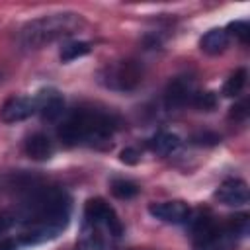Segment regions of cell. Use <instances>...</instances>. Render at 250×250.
<instances>
[{"label": "cell", "instance_id": "cell-14", "mask_svg": "<svg viewBox=\"0 0 250 250\" xmlns=\"http://www.w3.org/2000/svg\"><path fill=\"white\" fill-rule=\"evenodd\" d=\"M76 250H104V236L100 234V229L88 221L82 223L78 240H76Z\"/></svg>", "mask_w": 250, "mask_h": 250}, {"label": "cell", "instance_id": "cell-9", "mask_svg": "<svg viewBox=\"0 0 250 250\" xmlns=\"http://www.w3.org/2000/svg\"><path fill=\"white\" fill-rule=\"evenodd\" d=\"M35 100V113H39L45 121H55L62 115L64 100L57 88H43L37 92Z\"/></svg>", "mask_w": 250, "mask_h": 250}, {"label": "cell", "instance_id": "cell-12", "mask_svg": "<svg viewBox=\"0 0 250 250\" xmlns=\"http://www.w3.org/2000/svg\"><path fill=\"white\" fill-rule=\"evenodd\" d=\"M25 154L31 160L43 162V160H49L55 154V145L45 133H33L25 141Z\"/></svg>", "mask_w": 250, "mask_h": 250}, {"label": "cell", "instance_id": "cell-24", "mask_svg": "<svg viewBox=\"0 0 250 250\" xmlns=\"http://www.w3.org/2000/svg\"><path fill=\"white\" fill-rule=\"evenodd\" d=\"M20 248V240L16 238H0V250H18Z\"/></svg>", "mask_w": 250, "mask_h": 250}, {"label": "cell", "instance_id": "cell-7", "mask_svg": "<svg viewBox=\"0 0 250 250\" xmlns=\"http://www.w3.org/2000/svg\"><path fill=\"white\" fill-rule=\"evenodd\" d=\"M148 213L162 221V223H172V225H180L186 223L191 215V209L186 201L182 199H170V201H154L148 205Z\"/></svg>", "mask_w": 250, "mask_h": 250}, {"label": "cell", "instance_id": "cell-25", "mask_svg": "<svg viewBox=\"0 0 250 250\" xmlns=\"http://www.w3.org/2000/svg\"><path fill=\"white\" fill-rule=\"evenodd\" d=\"M246 113H248V111H246V102H242V104H238V105L232 107V113H230V115H232V117H240V119H244Z\"/></svg>", "mask_w": 250, "mask_h": 250}, {"label": "cell", "instance_id": "cell-21", "mask_svg": "<svg viewBox=\"0 0 250 250\" xmlns=\"http://www.w3.org/2000/svg\"><path fill=\"white\" fill-rule=\"evenodd\" d=\"M195 145H217L219 143V137L213 135V133H199L191 139Z\"/></svg>", "mask_w": 250, "mask_h": 250}, {"label": "cell", "instance_id": "cell-4", "mask_svg": "<svg viewBox=\"0 0 250 250\" xmlns=\"http://www.w3.org/2000/svg\"><path fill=\"white\" fill-rule=\"evenodd\" d=\"M248 232V217L238 215L219 225L213 217H199L193 225V250H229Z\"/></svg>", "mask_w": 250, "mask_h": 250}, {"label": "cell", "instance_id": "cell-8", "mask_svg": "<svg viewBox=\"0 0 250 250\" xmlns=\"http://www.w3.org/2000/svg\"><path fill=\"white\" fill-rule=\"evenodd\" d=\"M195 92H197V88H195V84L189 76H178L168 84L166 94H164V102L170 109L184 107L188 104L191 105V100H193Z\"/></svg>", "mask_w": 250, "mask_h": 250}, {"label": "cell", "instance_id": "cell-6", "mask_svg": "<svg viewBox=\"0 0 250 250\" xmlns=\"http://www.w3.org/2000/svg\"><path fill=\"white\" fill-rule=\"evenodd\" d=\"M84 221L96 225L98 229L104 227L113 236H121V232H123V225H121L115 209L102 197H92V199L86 201V205H84Z\"/></svg>", "mask_w": 250, "mask_h": 250}, {"label": "cell", "instance_id": "cell-11", "mask_svg": "<svg viewBox=\"0 0 250 250\" xmlns=\"http://www.w3.org/2000/svg\"><path fill=\"white\" fill-rule=\"evenodd\" d=\"M35 113V100L27 96H12L0 107V119L4 123H20Z\"/></svg>", "mask_w": 250, "mask_h": 250}, {"label": "cell", "instance_id": "cell-3", "mask_svg": "<svg viewBox=\"0 0 250 250\" xmlns=\"http://www.w3.org/2000/svg\"><path fill=\"white\" fill-rule=\"evenodd\" d=\"M82 20L78 14H51L31 20L20 33V43L23 49L35 51L51 45L62 37H68L80 27Z\"/></svg>", "mask_w": 250, "mask_h": 250}, {"label": "cell", "instance_id": "cell-18", "mask_svg": "<svg viewBox=\"0 0 250 250\" xmlns=\"http://www.w3.org/2000/svg\"><path fill=\"white\" fill-rule=\"evenodd\" d=\"M109 188H111V193L117 199H131L139 193V186L131 180H125V178H113Z\"/></svg>", "mask_w": 250, "mask_h": 250}, {"label": "cell", "instance_id": "cell-15", "mask_svg": "<svg viewBox=\"0 0 250 250\" xmlns=\"http://www.w3.org/2000/svg\"><path fill=\"white\" fill-rule=\"evenodd\" d=\"M180 146V137L176 133H168V131H158L156 135H152L148 139V148L160 156H168L174 150H178Z\"/></svg>", "mask_w": 250, "mask_h": 250}, {"label": "cell", "instance_id": "cell-20", "mask_svg": "<svg viewBox=\"0 0 250 250\" xmlns=\"http://www.w3.org/2000/svg\"><path fill=\"white\" fill-rule=\"evenodd\" d=\"M227 33H229V37H230V35H234V37H238L242 43H248V35H250V23H248V21H244V20L232 21V23H229Z\"/></svg>", "mask_w": 250, "mask_h": 250}, {"label": "cell", "instance_id": "cell-23", "mask_svg": "<svg viewBox=\"0 0 250 250\" xmlns=\"http://www.w3.org/2000/svg\"><path fill=\"white\" fill-rule=\"evenodd\" d=\"M14 223H16V219L10 213H0V234H4Z\"/></svg>", "mask_w": 250, "mask_h": 250}, {"label": "cell", "instance_id": "cell-1", "mask_svg": "<svg viewBox=\"0 0 250 250\" xmlns=\"http://www.w3.org/2000/svg\"><path fill=\"white\" fill-rule=\"evenodd\" d=\"M70 199L62 189L41 188L23 203L20 244H39L57 238L68 225Z\"/></svg>", "mask_w": 250, "mask_h": 250}, {"label": "cell", "instance_id": "cell-17", "mask_svg": "<svg viewBox=\"0 0 250 250\" xmlns=\"http://www.w3.org/2000/svg\"><path fill=\"white\" fill-rule=\"evenodd\" d=\"M246 68H238V70H234L229 78H227V82H225V86H223V96H227V98H236V96H240L242 94V90H244V86H246Z\"/></svg>", "mask_w": 250, "mask_h": 250}, {"label": "cell", "instance_id": "cell-19", "mask_svg": "<svg viewBox=\"0 0 250 250\" xmlns=\"http://www.w3.org/2000/svg\"><path fill=\"white\" fill-rule=\"evenodd\" d=\"M191 105L197 107L199 111H211L217 105V96H215V92H199L197 90L191 100Z\"/></svg>", "mask_w": 250, "mask_h": 250}, {"label": "cell", "instance_id": "cell-2", "mask_svg": "<svg viewBox=\"0 0 250 250\" xmlns=\"http://www.w3.org/2000/svg\"><path fill=\"white\" fill-rule=\"evenodd\" d=\"M115 121L109 113L100 109H74L59 127V139L64 145H88L105 148L111 146Z\"/></svg>", "mask_w": 250, "mask_h": 250}, {"label": "cell", "instance_id": "cell-5", "mask_svg": "<svg viewBox=\"0 0 250 250\" xmlns=\"http://www.w3.org/2000/svg\"><path fill=\"white\" fill-rule=\"evenodd\" d=\"M143 80V68L137 61H117L107 64L100 72V82L117 92H129L135 90Z\"/></svg>", "mask_w": 250, "mask_h": 250}, {"label": "cell", "instance_id": "cell-16", "mask_svg": "<svg viewBox=\"0 0 250 250\" xmlns=\"http://www.w3.org/2000/svg\"><path fill=\"white\" fill-rule=\"evenodd\" d=\"M90 51H92V45L88 41H66V43H62L59 57L62 62H70L80 57H86Z\"/></svg>", "mask_w": 250, "mask_h": 250}, {"label": "cell", "instance_id": "cell-13", "mask_svg": "<svg viewBox=\"0 0 250 250\" xmlns=\"http://www.w3.org/2000/svg\"><path fill=\"white\" fill-rule=\"evenodd\" d=\"M229 33L225 27H213L199 39V49L207 55H221L229 47Z\"/></svg>", "mask_w": 250, "mask_h": 250}, {"label": "cell", "instance_id": "cell-10", "mask_svg": "<svg viewBox=\"0 0 250 250\" xmlns=\"http://www.w3.org/2000/svg\"><path fill=\"white\" fill-rule=\"evenodd\" d=\"M248 197H250L248 186L244 180H238V178L225 180L215 191V199L227 207H242L248 203Z\"/></svg>", "mask_w": 250, "mask_h": 250}, {"label": "cell", "instance_id": "cell-22", "mask_svg": "<svg viewBox=\"0 0 250 250\" xmlns=\"http://www.w3.org/2000/svg\"><path fill=\"white\" fill-rule=\"evenodd\" d=\"M119 158H121V162H125V164H137V162H139V152H137L135 148H123Z\"/></svg>", "mask_w": 250, "mask_h": 250}]
</instances>
